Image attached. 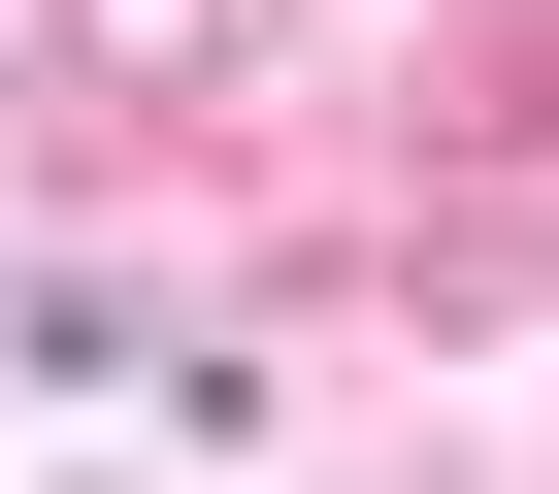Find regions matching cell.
I'll use <instances>...</instances> for the list:
<instances>
[{
	"mask_svg": "<svg viewBox=\"0 0 559 494\" xmlns=\"http://www.w3.org/2000/svg\"><path fill=\"white\" fill-rule=\"evenodd\" d=\"M34 67H99V99H230L263 0H34Z\"/></svg>",
	"mask_w": 559,
	"mask_h": 494,
	"instance_id": "cell-1",
	"label": "cell"
}]
</instances>
